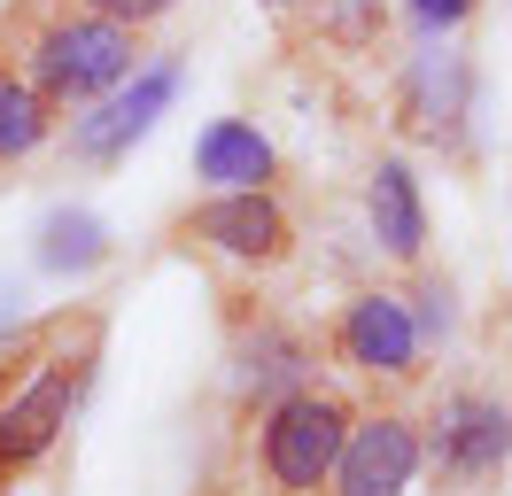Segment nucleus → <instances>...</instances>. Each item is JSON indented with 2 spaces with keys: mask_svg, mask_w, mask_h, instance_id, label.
<instances>
[{
  "mask_svg": "<svg viewBox=\"0 0 512 496\" xmlns=\"http://www.w3.org/2000/svg\"><path fill=\"white\" fill-rule=\"evenodd\" d=\"M140 70V31L117 24V16H94V8H78V16H55V24L32 39V78L55 109H86L101 93H117Z\"/></svg>",
  "mask_w": 512,
  "mask_h": 496,
  "instance_id": "f257e3e1",
  "label": "nucleus"
},
{
  "mask_svg": "<svg viewBox=\"0 0 512 496\" xmlns=\"http://www.w3.org/2000/svg\"><path fill=\"white\" fill-rule=\"evenodd\" d=\"M350 442V403L319 396V388H295V396L264 403V427H256V465L280 496H319L334 481V458Z\"/></svg>",
  "mask_w": 512,
  "mask_h": 496,
  "instance_id": "f03ea898",
  "label": "nucleus"
},
{
  "mask_svg": "<svg viewBox=\"0 0 512 496\" xmlns=\"http://www.w3.org/2000/svg\"><path fill=\"white\" fill-rule=\"evenodd\" d=\"M171 241L218 248L233 264H288L295 256V217L272 186H210V202L171 217Z\"/></svg>",
  "mask_w": 512,
  "mask_h": 496,
  "instance_id": "7ed1b4c3",
  "label": "nucleus"
},
{
  "mask_svg": "<svg viewBox=\"0 0 512 496\" xmlns=\"http://www.w3.org/2000/svg\"><path fill=\"white\" fill-rule=\"evenodd\" d=\"M78 388H86V357H47L24 388L0 396V481L55 450V434H63L70 411H78Z\"/></svg>",
  "mask_w": 512,
  "mask_h": 496,
  "instance_id": "20e7f679",
  "label": "nucleus"
},
{
  "mask_svg": "<svg viewBox=\"0 0 512 496\" xmlns=\"http://www.w3.org/2000/svg\"><path fill=\"white\" fill-rule=\"evenodd\" d=\"M427 465V442L404 411H373V419H350V442L334 458V496H404Z\"/></svg>",
  "mask_w": 512,
  "mask_h": 496,
  "instance_id": "39448f33",
  "label": "nucleus"
},
{
  "mask_svg": "<svg viewBox=\"0 0 512 496\" xmlns=\"http://www.w3.org/2000/svg\"><path fill=\"white\" fill-rule=\"evenodd\" d=\"M334 349H342L357 372H373V380H412L427 334H419V318H412L404 295H381V287H373V295H350V303H342Z\"/></svg>",
  "mask_w": 512,
  "mask_h": 496,
  "instance_id": "423d86ee",
  "label": "nucleus"
},
{
  "mask_svg": "<svg viewBox=\"0 0 512 496\" xmlns=\"http://www.w3.org/2000/svg\"><path fill=\"white\" fill-rule=\"evenodd\" d=\"M435 465L450 481H489L512 465V403L481 396V388H458L435 411Z\"/></svg>",
  "mask_w": 512,
  "mask_h": 496,
  "instance_id": "0eeeda50",
  "label": "nucleus"
},
{
  "mask_svg": "<svg viewBox=\"0 0 512 496\" xmlns=\"http://www.w3.org/2000/svg\"><path fill=\"white\" fill-rule=\"evenodd\" d=\"M171 93H179V62L132 70L125 93H101L94 117L70 124V155H78V163H117V155H132V140H148V124L171 109Z\"/></svg>",
  "mask_w": 512,
  "mask_h": 496,
  "instance_id": "6e6552de",
  "label": "nucleus"
},
{
  "mask_svg": "<svg viewBox=\"0 0 512 496\" xmlns=\"http://www.w3.org/2000/svg\"><path fill=\"white\" fill-rule=\"evenodd\" d=\"M194 179L202 186H272L280 179V148L249 117H218L194 140Z\"/></svg>",
  "mask_w": 512,
  "mask_h": 496,
  "instance_id": "1a4fd4ad",
  "label": "nucleus"
},
{
  "mask_svg": "<svg viewBox=\"0 0 512 496\" xmlns=\"http://www.w3.org/2000/svg\"><path fill=\"white\" fill-rule=\"evenodd\" d=\"M311 380V349H303V334H288V326H256L241 349H233V388L249 403H280L295 396Z\"/></svg>",
  "mask_w": 512,
  "mask_h": 496,
  "instance_id": "9d476101",
  "label": "nucleus"
},
{
  "mask_svg": "<svg viewBox=\"0 0 512 496\" xmlns=\"http://www.w3.org/2000/svg\"><path fill=\"white\" fill-rule=\"evenodd\" d=\"M365 210H373V241H381L396 264H419V248H427V202H419V179L396 163V155L373 163Z\"/></svg>",
  "mask_w": 512,
  "mask_h": 496,
  "instance_id": "9b49d317",
  "label": "nucleus"
},
{
  "mask_svg": "<svg viewBox=\"0 0 512 496\" xmlns=\"http://www.w3.org/2000/svg\"><path fill=\"white\" fill-rule=\"evenodd\" d=\"M47 132H55V101H47L24 70H8V62H0V163L32 155Z\"/></svg>",
  "mask_w": 512,
  "mask_h": 496,
  "instance_id": "f8f14e48",
  "label": "nucleus"
},
{
  "mask_svg": "<svg viewBox=\"0 0 512 496\" xmlns=\"http://www.w3.org/2000/svg\"><path fill=\"white\" fill-rule=\"evenodd\" d=\"M458 117H466V62L427 55L419 62V132L427 140H458Z\"/></svg>",
  "mask_w": 512,
  "mask_h": 496,
  "instance_id": "ddd939ff",
  "label": "nucleus"
},
{
  "mask_svg": "<svg viewBox=\"0 0 512 496\" xmlns=\"http://www.w3.org/2000/svg\"><path fill=\"white\" fill-rule=\"evenodd\" d=\"M101 256H109V233H101L86 210L47 217V233H39V264H47V272H94Z\"/></svg>",
  "mask_w": 512,
  "mask_h": 496,
  "instance_id": "4468645a",
  "label": "nucleus"
},
{
  "mask_svg": "<svg viewBox=\"0 0 512 496\" xmlns=\"http://www.w3.org/2000/svg\"><path fill=\"white\" fill-rule=\"evenodd\" d=\"M78 8H94V16H117V24H132V31H148V24H163L179 0H78Z\"/></svg>",
  "mask_w": 512,
  "mask_h": 496,
  "instance_id": "2eb2a0df",
  "label": "nucleus"
},
{
  "mask_svg": "<svg viewBox=\"0 0 512 496\" xmlns=\"http://www.w3.org/2000/svg\"><path fill=\"white\" fill-rule=\"evenodd\" d=\"M412 318H419V334H427V341L450 334V287H443V279H419V310H412Z\"/></svg>",
  "mask_w": 512,
  "mask_h": 496,
  "instance_id": "dca6fc26",
  "label": "nucleus"
},
{
  "mask_svg": "<svg viewBox=\"0 0 512 496\" xmlns=\"http://www.w3.org/2000/svg\"><path fill=\"white\" fill-rule=\"evenodd\" d=\"M404 8H412L419 31H458L466 16H474V0H404Z\"/></svg>",
  "mask_w": 512,
  "mask_h": 496,
  "instance_id": "f3484780",
  "label": "nucleus"
},
{
  "mask_svg": "<svg viewBox=\"0 0 512 496\" xmlns=\"http://www.w3.org/2000/svg\"><path fill=\"white\" fill-rule=\"evenodd\" d=\"M272 8H295V0H272Z\"/></svg>",
  "mask_w": 512,
  "mask_h": 496,
  "instance_id": "a211bd4d",
  "label": "nucleus"
},
{
  "mask_svg": "<svg viewBox=\"0 0 512 496\" xmlns=\"http://www.w3.org/2000/svg\"><path fill=\"white\" fill-rule=\"evenodd\" d=\"M202 496H225V489H202Z\"/></svg>",
  "mask_w": 512,
  "mask_h": 496,
  "instance_id": "6ab92c4d",
  "label": "nucleus"
}]
</instances>
